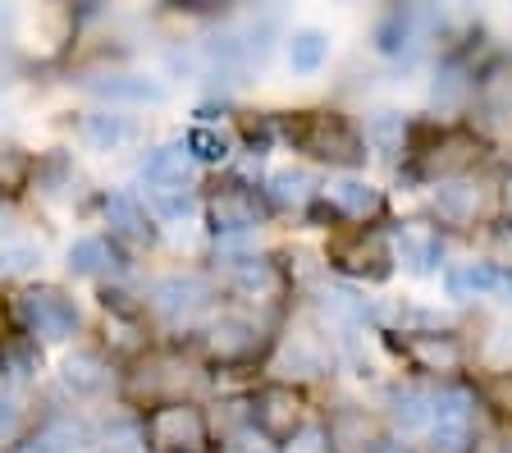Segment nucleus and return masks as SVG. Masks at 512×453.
<instances>
[{"label": "nucleus", "instance_id": "2f4dec72", "mask_svg": "<svg viewBox=\"0 0 512 453\" xmlns=\"http://www.w3.org/2000/svg\"><path fill=\"white\" fill-rule=\"evenodd\" d=\"M179 147L188 151V161L197 165V170H229L238 156V133L229 119H220V124L188 119L179 129Z\"/></svg>", "mask_w": 512, "mask_h": 453}, {"label": "nucleus", "instance_id": "6ab92c4d", "mask_svg": "<svg viewBox=\"0 0 512 453\" xmlns=\"http://www.w3.org/2000/svg\"><path fill=\"white\" fill-rule=\"evenodd\" d=\"M320 202L339 229H375V220H384V211H389L384 188L371 184L366 174H330L320 188Z\"/></svg>", "mask_w": 512, "mask_h": 453}, {"label": "nucleus", "instance_id": "72a5a7b5", "mask_svg": "<svg viewBox=\"0 0 512 453\" xmlns=\"http://www.w3.org/2000/svg\"><path fill=\"white\" fill-rule=\"evenodd\" d=\"M471 97H476V69L467 65V55H444L430 78V110L435 115H467Z\"/></svg>", "mask_w": 512, "mask_h": 453}, {"label": "nucleus", "instance_id": "5701e85b", "mask_svg": "<svg viewBox=\"0 0 512 453\" xmlns=\"http://www.w3.org/2000/svg\"><path fill=\"white\" fill-rule=\"evenodd\" d=\"M389 234V252H394V266H403L407 275H444L448 266V243L444 234L435 229V220H398Z\"/></svg>", "mask_w": 512, "mask_h": 453}, {"label": "nucleus", "instance_id": "49530a36", "mask_svg": "<svg viewBox=\"0 0 512 453\" xmlns=\"http://www.w3.org/2000/svg\"><path fill=\"white\" fill-rule=\"evenodd\" d=\"M485 248H490V261H494V266L512 270V225H508V220L490 225V234H485Z\"/></svg>", "mask_w": 512, "mask_h": 453}, {"label": "nucleus", "instance_id": "c85d7f7f", "mask_svg": "<svg viewBox=\"0 0 512 453\" xmlns=\"http://www.w3.org/2000/svg\"><path fill=\"white\" fill-rule=\"evenodd\" d=\"M439 284H444L448 302H476V298L512 302V270L494 266L490 257L485 261H448Z\"/></svg>", "mask_w": 512, "mask_h": 453}, {"label": "nucleus", "instance_id": "c756f323", "mask_svg": "<svg viewBox=\"0 0 512 453\" xmlns=\"http://www.w3.org/2000/svg\"><path fill=\"white\" fill-rule=\"evenodd\" d=\"M28 193L42 206H51V211H69V206L83 202L87 179L74 165V156H69L64 147H55V151H42V156H37V170H32Z\"/></svg>", "mask_w": 512, "mask_h": 453}, {"label": "nucleus", "instance_id": "20e7f679", "mask_svg": "<svg viewBox=\"0 0 512 453\" xmlns=\"http://www.w3.org/2000/svg\"><path fill=\"white\" fill-rule=\"evenodd\" d=\"M279 119V142H288L293 151H302L316 165H330L334 174H357L366 165L362 133L343 110L330 106H307V110H284Z\"/></svg>", "mask_w": 512, "mask_h": 453}, {"label": "nucleus", "instance_id": "2eb2a0df", "mask_svg": "<svg viewBox=\"0 0 512 453\" xmlns=\"http://www.w3.org/2000/svg\"><path fill=\"white\" fill-rule=\"evenodd\" d=\"M78 33L83 28H78L74 5H28V10H19V23H14V46L37 65H55V60L74 51Z\"/></svg>", "mask_w": 512, "mask_h": 453}, {"label": "nucleus", "instance_id": "4468645a", "mask_svg": "<svg viewBox=\"0 0 512 453\" xmlns=\"http://www.w3.org/2000/svg\"><path fill=\"white\" fill-rule=\"evenodd\" d=\"M243 408H247V426H252L256 435H266L275 449H284L311 421L307 394L293 385H279V380H256L243 394Z\"/></svg>", "mask_w": 512, "mask_h": 453}, {"label": "nucleus", "instance_id": "f704fd0d", "mask_svg": "<svg viewBox=\"0 0 512 453\" xmlns=\"http://www.w3.org/2000/svg\"><path fill=\"white\" fill-rule=\"evenodd\" d=\"M42 353L46 348L32 344L19 330L0 335V380H10V385H19V389H37V380H42V371H46Z\"/></svg>", "mask_w": 512, "mask_h": 453}, {"label": "nucleus", "instance_id": "7ed1b4c3", "mask_svg": "<svg viewBox=\"0 0 512 453\" xmlns=\"http://www.w3.org/2000/svg\"><path fill=\"white\" fill-rule=\"evenodd\" d=\"M215 284H220V298H229L234 307L256 316H275L288 302V275L284 261L275 252L256 248V238L243 243H215V266H211Z\"/></svg>", "mask_w": 512, "mask_h": 453}, {"label": "nucleus", "instance_id": "de8ad7c7", "mask_svg": "<svg viewBox=\"0 0 512 453\" xmlns=\"http://www.w3.org/2000/svg\"><path fill=\"white\" fill-rule=\"evenodd\" d=\"M494 206H499V216L512 225V170L499 179V193H494Z\"/></svg>", "mask_w": 512, "mask_h": 453}, {"label": "nucleus", "instance_id": "39448f33", "mask_svg": "<svg viewBox=\"0 0 512 453\" xmlns=\"http://www.w3.org/2000/svg\"><path fill=\"white\" fill-rule=\"evenodd\" d=\"M270 344V316H256V312H243V307H220L211 321L188 339V348L202 357L211 371H243V367H256L266 362Z\"/></svg>", "mask_w": 512, "mask_h": 453}, {"label": "nucleus", "instance_id": "ddd939ff", "mask_svg": "<svg viewBox=\"0 0 512 453\" xmlns=\"http://www.w3.org/2000/svg\"><path fill=\"white\" fill-rule=\"evenodd\" d=\"M325 266L343 275L348 284H384L394 275V252H389V234L375 229H334L325 243Z\"/></svg>", "mask_w": 512, "mask_h": 453}, {"label": "nucleus", "instance_id": "4c0bfd02", "mask_svg": "<svg viewBox=\"0 0 512 453\" xmlns=\"http://www.w3.org/2000/svg\"><path fill=\"white\" fill-rule=\"evenodd\" d=\"M32 170H37V151H28L14 138H0V206L28 193Z\"/></svg>", "mask_w": 512, "mask_h": 453}, {"label": "nucleus", "instance_id": "3c124183", "mask_svg": "<svg viewBox=\"0 0 512 453\" xmlns=\"http://www.w3.org/2000/svg\"><path fill=\"white\" fill-rule=\"evenodd\" d=\"M375 453H416V449H412V444H407V440H394V435H389V440H384Z\"/></svg>", "mask_w": 512, "mask_h": 453}, {"label": "nucleus", "instance_id": "dca6fc26", "mask_svg": "<svg viewBox=\"0 0 512 453\" xmlns=\"http://www.w3.org/2000/svg\"><path fill=\"white\" fill-rule=\"evenodd\" d=\"M96 216L106 225L101 234H106L115 248H124L128 257L156 252L160 243H165L160 225L151 220V211L142 206V197L133 193V188H101V193H96Z\"/></svg>", "mask_w": 512, "mask_h": 453}, {"label": "nucleus", "instance_id": "393cba45", "mask_svg": "<svg viewBox=\"0 0 512 453\" xmlns=\"http://www.w3.org/2000/svg\"><path fill=\"white\" fill-rule=\"evenodd\" d=\"M320 426L330 435V453H375L389 440L380 412L366 403H334V408H325Z\"/></svg>", "mask_w": 512, "mask_h": 453}, {"label": "nucleus", "instance_id": "f03ea898", "mask_svg": "<svg viewBox=\"0 0 512 453\" xmlns=\"http://www.w3.org/2000/svg\"><path fill=\"white\" fill-rule=\"evenodd\" d=\"M142 312L165 344H183L220 312V284L211 270H165L142 284Z\"/></svg>", "mask_w": 512, "mask_h": 453}, {"label": "nucleus", "instance_id": "b1692460", "mask_svg": "<svg viewBox=\"0 0 512 453\" xmlns=\"http://www.w3.org/2000/svg\"><path fill=\"white\" fill-rule=\"evenodd\" d=\"M92 435L96 431H92V417H87V412L55 399V408L32 417L23 444L37 453H92Z\"/></svg>", "mask_w": 512, "mask_h": 453}, {"label": "nucleus", "instance_id": "9b49d317", "mask_svg": "<svg viewBox=\"0 0 512 453\" xmlns=\"http://www.w3.org/2000/svg\"><path fill=\"white\" fill-rule=\"evenodd\" d=\"M119 376H124V367L101 344H74L64 348L60 367H55V399L69 408H87V403H101L110 394L119 399Z\"/></svg>", "mask_w": 512, "mask_h": 453}, {"label": "nucleus", "instance_id": "7c9ffc66", "mask_svg": "<svg viewBox=\"0 0 512 453\" xmlns=\"http://www.w3.org/2000/svg\"><path fill=\"white\" fill-rule=\"evenodd\" d=\"M320 188H325V179L302 161L275 165V170L261 179V193H266V202H270L275 216H307L311 206L320 202Z\"/></svg>", "mask_w": 512, "mask_h": 453}, {"label": "nucleus", "instance_id": "8fccbe9b", "mask_svg": "<svg viewBox=\"0 0 512 453\" xmlns=\"http://www.w3.org/2000/svg\"><path fill=\"white\" fill-rule=\"evenodd\" d=\"M14 74H19V65H14L10 55H0V97L10 92V83H14Z\"/></svg>", "mask_w": 512, "mask_h": 453}, {"label": "nucleus", "instance_id": "a19ab883", "mask_svg": "<svg viewBox=\"0 0 512 453\" xmlns=\"http://www.w3.org/2000/svg\"><path fill=\"white\" fill-rule=\"evenodd\" d=\"M471 362L490 376L512 371V321L490 325V335H480V344H471Z\"/></svg>", "mask_w": 512, "mask_h": 453}, {"label": "nucleus", "instance_id": "ea45409f", "mask_svg": "<svg viewBox=\"0 0 512 453\" xmlns=\"http://www.w3.org/2000/svg\"><path fill=\"white\" fill-rule=\"evenodd\" d=\"M430 408H435V421H458V426H476L480 399L476 389L462 385V380H448V385H430ZM430 421V426H435Z\"/></svg>", "mask_w": 512, "mask_h": 453}, {"label": "nucleus", "instance_id": "0eeeda50", "mask_svg": "<svg viewBox=\"0 0 512 453\" xmlns=\"http://www.w3.org/2000/svg\"><path fill=\"white\" fill-rule=\"evenodd\" d=\"M261 371H266V380H279V385H293V389L320 385V380H330L339 371V344L316 321L284 325L275 335V344H270Z\"/></svg>", "mask_w": 512, "mask_h": 453}, {"label": "nucleus", "instance_id": "864d4df0", "mask_svg": "<svg viewBox=\"0 0 512 453\" xmlns=\"http://www.w3.org/2000/svg\"><path fill=\"white\" fill-rule=\"evenodd\" d=\"M5 220H10V211H5V206H0V234H5Z\"/></svg>", "mask_w": 512, "mask_h": 453}, {"label": "nucleus", "instance_id": "a878e982", "mask_svg": "<svg viewBox=\"0 0 512 453\" xmlns=\"http://www.w3.org/2000/svg\"><path fill=\"white\" fill-rule=\"evenodd\" d=\"M471 119L476 133H503L512 129V55L490 60L485 69H476V97H471Z\"/></svg>", "mask_w": 512, "mask_h": 453}, {"label": "nucleus", "instance_id": "c03bdc74", "mask_svg": "<svg viewBox=\"0 0 512 453\" xmlns=\"http://www.w3.org/2000/svg\"><path fill=\"white\" fill-rule=\"evenodd\" d=\"M476 399L494 412L499 421H512V371H499V376H485L476 385Z\"/></svg>", "mask_w": 512, "mask_h": 453}, {"label": "nucleus", "instance_id": "473e14b6", "mask_svg": "<svg viewBox=\"0 0 512 453\" xmlns=\"http://www.w3.org/2000/svg\"><path fill=\"white\" fill-rule=\"evenodd\" d=\"M284 65L293 78H320L330 69V55H334V33L325 23H293L284 33Z\"/></svg>", "mask_w": 512, "mask_h": 453}, {"label": "nucleus", "instance_id": "f257e3e1", "mask_svg": "<svg viewBox=\"0 0 512 453\" xmlns=\"http://www.w3.org/2000/svg\"><path fill=\"white\" fill-rule=\"evenodd\" d=\"M215 385L211 367L192 353L188 344H151L142 357H133L119 376V403L128 412H147L156 403H179V399H202Z\"/></svg>", "mask_w": 512, "mask_h": 453}, {"label": "nucleus", "instance_id": "e433bc0d", "mask_svg": "<svg viewBox=\"0 0 512 453\" xmlns=\"http://www.w3.org/2000/svg\"><path fill=\"white\" fill-rule=\"evenodd\" d=\"M46 266V248L37 238H0V284H37Z\"/></svg>", "mask_w": 512, "mask_h": 453}, {"label": "nucleus", "instance_id": "a211bd4d", "mask_svg": "<svg viewBox=\"0 0 512 453\" xmlns=\"http://www.w3.org/2000/svg\"><path fill=\"white\" fill-rule=\"evenodd\" d=\"M74 142L92 156H124V151L147 147V119L133 115V110H110V106H92L78 110L69 119Z\"/></svg>", "mask_w": 512, "mask_h": 453}, {"label": "nucleus", "instance_id": "9d476101", "mask_svg": "<svg viewBox=\"0 0 512 453\" xmlns=\"http://www.w3.org/2000/svg\"><path fill=\"white\" fill-rule=\"evenodd\" d=\"M430 138H421L416 129L412 138V179L416 184H444V179H462V174H476V165L485 161V138H480L471 124H439L426 129Z\"/></svg>", "mask_w": 512, "mask_h": 453}, {"label": "nucleus", "instance_id": "37998d69", "mask_svg": "<svg viewBox=\"0 0 512 453\" xmlns=\"http://www.w3.org/2000/svg\"><path fill=\"white\" fill-rule=\"evenodd\" d=\"M215 453H279V449L266 435H256L247 421H229V426H220V449Z\"/></svg>", "mask_w": 512, "mask_h": 453}, {"label": "nucleus", "instance_id": "f3484780", "mask_svg": "<svg viewBox=\"0 0 512 453\" xmlns=\"http://www.w3.org/2000/svg\"><path fill=\"white\" fill-rule=\"evenodd\" d=\"M394 348L416 376L448 385V380H462V371L471 367V344L458 330H421V335H394Z\"/></svg>", "mask_w": 512, "mask_h": 453}, {"label": "nucleus", "instance_id": "79ce46f5", "mask_svg": "<svg viewBox=\"0 0 512 453\" xmlns=\"http://www.w3.org/2000/svg\"><path fill=\"white\" fill-rule=\"evenodd\" d=\"M426 453H476V426L435 421L426 431Z\"/></svg>", "mask_w": 512, "mask_h": 453}, {"label": "nucleus", "instance_id": "f8f14e48", "mask_svg": "<svg viewBox=\"0 0 512 453\" xmlns=\"http://www.w3.org/2000/svg\"><path fill=\"white\" fill-rule=\"evenodd\" d=\"M78 87L96 106L110 110H160L174 101V87L151 69H133V65H110V69H83Z\"/></svg>", "mask_w": 512, "mask_h": 453}, {"label": "nucleus", "instance_id": "bb28decb", "mask_svg": "<svg viewBox=\"0 0 512 453\" xmlns=\"http://www.w3.org/2000/svg\"><path fill=\"white\" fill-rule=\"evenodd\" d=\"M380 421L394 440H416L430 431L435 408H430V385H412V380H394L380 389Z\"/></svg>", "mask_w": 512, "mask_h": 453}, {"label": "nucleus", "instance_id": "1a4fd4ad", "mask_svg": "<svg viewBox=\"0 0 512 453\" xmlns=\"http://www.w3.org/2000/svg\"><path fill=\"white\" fill-rule=\"evenodd\" d=\"M142 426V453H215L220 431H215V412L202 399L156 403L138 412Z\"/></svg>", "mask_w": 512, "mask_h": 453}, {"label": "nucleus", "instance_id": "603ef678", "mask_svg": "<svg viewBox=\"0 0 512 453\" xmlns=\"http://www.w3.org/2000/svg\"><path fill=\"white\" fill-rule=\"evenodd\" d=\"M5 453H37V449H28V444L19 440V444H14V449H5Z\"/></svg>", "mask_w": 512, "mask_h": 453}, {"label": "nucleus", "instance_id": "cd10ccee", "mask_svg": "<svg viewBox=\"0 0 512 453\" xmlns=\"http://www.w3.org/2000/svg\"><path fill=\"white\" fill-rule=\"evenodd\" d=\"M357 133H362V147L366 156L384 165H403L412 156V138H416V124L407 110L398 106H375L357 119Z\"/></svg>", "mask_w": 512, "mask_h": 453}, {"label": "nucleus", "instance_id": "aec40b11", "mask_svg": "<svg viewBox=\"0 0 512 453\" xmlns=\"http://www.w3.org/2000/svg\"><path fill=\"white\" fill-rule=\"evenodd\" d=\"M64 270L74 280H87V284H128L133 280V257L124 248H115L106 234H78L69 248H64Z\"/></svg>", "mask_w": 512, "mask_h": 453}, {"label": "nucleus", "instance_id": "a18cd8bd", "mask_svg": "<svg viewBox=\"0 0 512 453\" xmlns=\"http://www.w3.org/2000/svg\"><path fill=\"white\" fill-rule=\"evenodd\" d=\"M279 453H330V435H325L320 417H311L307 426H302V431L293 435V440H288Z\"/></svg>", "mask_w": 512, "mask_h": 453}, {"label": "nucleus", "instance_id": "4be33fe9", "mask_svg": "<svg viewBox=\"0 0 512 453\" xmlns=\"http://www.w3.org/2000/svg\"><path fill=\"white\" fill-rule=\"evenodd\" d=\"M430 216H435L439 234L444 229H476L480 220L490 216V188L480 184L476 174L430 184Z\"/></svg>", "mask_w": 512, "mask_h": 453}, {"label": "nucleus", "instance_id": "c9c22d12", "mask_svg": "<svg viewBox=\"0 0 512 453\" xmlns=\"http://www.w3.org/2000/svg\"><path fill=\"white\" fill-rule=\"evenodd\" d=\"M92 431V453H142L138 412H128L124 403H115L101 421H92Z\"/></svg>", "mask_w": 512, "mask_h": 453}, {"label": "nucleus", "instance_id": "09e8293b", "mask_svg": "<svg viewBox=\"0 0 512 453\" xmlns=\"http://www.w3.org/2000/svg\"><path fill=\"white\" fill-rule=\"evenodd\" d=\"M14 23H19V10L0 5V51H5V46H14Z\"/></svg>", "mask_w": 512, "mask_h": 453}, {"label": "nucleus", "instance_id": "58836bf2", "mask_svg": "<svg viewBox=\"0 0 512 453\" xmlns=\"http://www.w3.org/2000/svg\"><path fill=\"white\" fill-rule=\"evenodd\" d=\"M32 426V389H19L10 380H0V453L28 435Z\"/></svg>", "mask_w": 512, "mask_h": 453}, {"label": "nucleus", "instance_id": "423d86ee", "mask_svg": "<svg viewBox=\"0 0 512 453\" xmlns=\"http://www.w3.org/2000/svg\"><path fill=\"white\" fill-rule=\"evenodd\" d=\"M5 316H10V330L28 335L32 344H42V348L78 344V335H87L83 302L64 289V284H28V289H19L10 298Z\"/></svg>", "mask_w": 512, "mask_h": 453}, {"label": "nucleus", "instance_id": "412c9836", "mask_svg": "<svg viewBox=\"0 0 512 453\" xmlns=\"http://www.w3.org/2000/svg\"><path fill=\"white\" fill-rule=\"evenodd\" d=\"M179 188H197V165L188 161L179 138L142 147L138 170H133V193L156 197V193H179Z\"/></svg>", "mask_w": 512, "mask_h": 453}, {"label": "nucleus", "instance_id": "6e6552de", "mask_svg": "<svg viewBox=\"0 0 512 453\" xmlns=\"http://www.w3.org/2000/svg\"><path fill=\"white\" fill-rule=\"evenodd\" d=\"M275 220L261 184L243 179V174H220L211 188H202V229L215 243H243L256 238Z\"/></svg>", "mask_w": 512, "mask_h": 453}]
</instances>
